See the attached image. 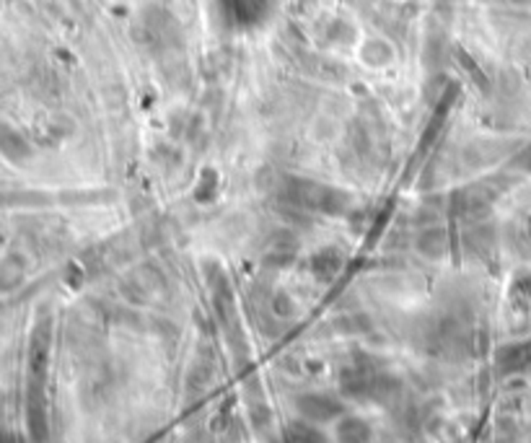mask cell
Segmentation results:
<instances>
[{"mask_svg":"<svg viewBox=\"0 0 531 443\" xmlns=\"http://www.w3.org/2000/svg\"><path fill=\"white\" fill-rule=\"evenodd\" d=\"M306 410L309 412L306 415H311V417H329V415H334V412H329V410H337V405H334V399H329V397H309L306 399Z\"/></svg>","mask_w":531,"mask_h":443,"instance_id":"6da1fadb","label":"cell"}]
</instances>
